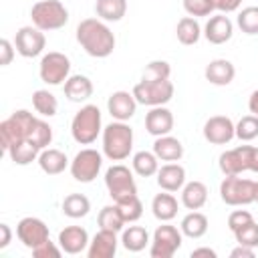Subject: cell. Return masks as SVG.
I'll return each instance as SVG.
<instances>
[{"label": "cell", "instance_id": "6da1fadb", "mask_svg": "<svg viewBox=\"0 0 258 258\" xmlns=\"http://www.w3.org/2000/svg\"><path fill=\"white\" fill-rule=\"evenodd\" d=\"M77 42L89 56L107 58L115 50V34L101 18H85L77 26Z\"/></svg>", "mask_w": 258, "mask_h": 258}, {"label": "cell", "instance_id": "7a4b0ae2", "mask_svg": "<svg viewBox=\"0 0 258 258\" xmlns=\"http://www.w3.org/2000/svg\"><path fill=\"white\" fill-rule=\"evenodd\" d=\"M133 149V129L125 121H113L103 129V155L111 161H123Z\"/></svg>", "mask_w": 258, "mask_h": 258}, {"label": "cell", "instance_id": "3957f363", "mask_svg": "<svg viewBox=\"0 0 258 258\" xmlns=\"http://www.w3.org/2000/svg\"><path fill=\"white\" fill-rule=\"evenodd\" d=\"M103 131L101 127V111L97 105H83L73 121H71V135L79 145H91L99 133Z\"/></svg>", "mask_w": 258, "mask_h": 258}, {"label": "cell", "instance_id": "277c9868", "mask_svg": "<svg viewBox=\"0 0 258 258\" xmlns=\"http://www.w3.org/2000/svg\"><path fill=\"white\" fill-rule=\"evenodd\" d=\"M30 18L42 32L58 30L69 22V10L60 0H38L30 8Z\"/></svg>", "mask_w": 258, "mask_h": 258}, {"label": "cell", "instance_id": "5b68a950", "mask_svg": "<svg viewBox=\"0 0 258 258\" xmlns=\"http://www.w3.org/2000/svg\"><path fill=\"white\" fill-rule=\"evenodd\" d=\"M34 123H36V117L30 111H26V109H18L8 119H4L0 123V143H2V149L8 151L14 143H20V141L28 139Z\"/></svg>", "mask_w": 258, "mask_h": 258}, {"label": "cell", "instance_id": "8992f818", "mask_svg": "<svg viewBox=\"0 0 258 258\" xmlns=\"http://www.w3.org/2000/svg\"><path fill=\"white\" fill-rule=\"evenodd\" d=\"M133 97L139 105L145 107H159L171 101L173 97V83L169 79L165 81H139L133 87Z\"/></svg>", "mask_w": 258, "mask_h": 258}, {"label": "cell", "instance_id": "52a82bcc", "mask_svg": "<svg viewBox=\"0 0 258 258\" xmlns=\"http://www.w3.org/2000/svg\"><path fill=\"white\" fill-rule=\"evenodd\" d=\"M105 185H107L113 202H121L131 196H137V185H135L133 173L123 163H115L105 171Z\"/></svg>", "mask_w": 258, "mask_h": 258}, {"label": "cell", "instance_id": "ba28073f", "mask_svg": "<svg viewBox=\"0 0 258 258\" xmlns=\"http://www.w3.org/2000/svg\"><path fill=\"white\" fill-rule=\"evenodd\" d=\"M256 181L240 175H226L220 183V198L228 206H248L254 202Z\"/></svg>", "mask_w": 258, "mask_h": 258}, {"label": "cell", "instance_id": "9c48e42d", "mask_svg": "<svg viewBox=\"0 0 258 258\" xmlns=\"http://www.w3.org/2000/svg\"><path fill=\"white\" fill-rule=\"evenodd\" d=\"M181 230L175 226L163 222V226H157L151 238L149 256L151 258H171L181 248Z\"/></svg>", "mask_w": 258, "mask_h": 258}, {"label": "cell", "instance_id": "30bf717a", "mask_svg": "<svg viewBox=\"0 0 258 258\" xmlns=\"http://www.w3.org/2000/svg\"><path fill=\"white\" fill-rule=\"evenodd\" d=\"M69 73H71V60L67 54L58 50H50L40 58L38 75H40V81L46 85H52V87L62 85L69 79Z\"/></svg>", "mask_w": 258, "mask_h": 258}, {"label": "cell", "instance_id": "8fae6325", "mask_svg": "<svg viewBox=\"0 0 258 258\" xmlns=\"http://www.w3.org/2000/svg\"><path fill=\"white\" fill-rule=\"evenodd\" d=\"M71 175L77 179V181H81V183H91L97 175H99V171H101V167H103V155L97 151V149H91V147H85V149H81L75 157H73V161H71Z\"/></svg>", "mask_w": 258, "mask_h": 258}, {"label": "cell", "instance_id": "7c38bea8", "mask_svg": "<svg viewBox=\"0 0 258 258\" xmlns=\"http://www.w3.org/2000/svg\"><path fill=\"white\" fill-rule=\"evenodd\" d=\"M44 46H46V38L40 28H36L34 24L18 28V32L14 36V48L20 56L34 58L44 50Z\"/></svg>", "mask_w": 258, "mask_h": 258}, {"label": "cell", "instance_id": "4fadbf2b", "mask_svg": "<svg viewBox=\"0 0 258 258\" xmlns=\"http://www.w3.org/2000/svg\"><path fill=\"white\" fill-rule=\"evenodd\" d=\"M16 236L22 242V246H26L30 250H34L42 242L50 240L48 238V226L40 218H32V216H26L16 224Z\"/></svg>", "mask_w": 258, "mask_h": 258}, {"label": "cell", "instance_id": "5bb4252c", "mask_svg": "<svg viewBox=\"0 0 258 258\" xmlns=\"http://www.w3.org/2000/svg\"><path fill=\"white\" fill-rule=\"evenodd\" d=\"M204 137L212 145H226L236 137V125L226 115H214L204 123Z\"/></svg>", "mask_w": 258, "mask_h": 258}, {"label": "cell", "instance_id": "9a60e30c", "mask_svg": "<svg viewBox=\"0 0 258 258\" xmlns=\"http://www.w3.org/2000/svg\"><path fill=\"white\" fill-rule=\"evenodd\" d=\"M137 101L129 91H115L107 99V111L115 121H129L135 115Z\"/></svg>", "mask_w": 258, "mask_h": 258}, {"label": "cell", "instance_id": "2e32d148", "mask_svg": "<svg viewBox=\"0 0 258 258\" xmlns=\"http://www.w3.org/2000/svg\"><path fill=\"white\" fill-rule=\"evenodd\" d=\"M248 151L250 145H238L234 149H228L220 155V171L224 175H240L242 171H248Z\"/></svg>", "mask_w": 258, "mask_h": 258}, {"label": "cell", "instance_id": "e0dca14e", "mask_svg": "<svg viewBox=\"0 0 258 258\" xmlns=\"http://www.w3.org/2000/svg\"><path fill=\"white\" fill-rule=\"evenodd\" d=\"M117 246H119V240H117V232H111V230H99L91 242H89V248H87V254L89 258H113L115 252H117Z\"/></svg>", "mask_w": 258, "mask_h": 258}, {"label": "cell", "instance_id": "ac0fdd59", "mask_svg": "<svg viewBox=\"0 0 258 258\" xmlns=\"http://www.w3.org/2000/svg\"><path fill=\"white\" fill-rule=\"evenodd\" d=\"M145 129L153 137L169 135L173 129V113L163 105L151 107V111L145 115Z\"/></svg>", "mask_w": 258, "mask_h": 258}, {"label": "cell", "instance_id": "d6986e66", "mask_svg": "<svg viewBox=\"0 0 258 258\" xmlns=\"http://www.w3.org/2000/svg\"><path fill=\"white\" fill-rule=\"evenodd\" d=\"M89 234L81 226H67L58 232V246L64 254H81L85 248H89Z\"/></svg>", "mask_w": 258, "mask_h": 258}, {"label": "cell", "instance_id": "ffe728a7", "mask_svg": "<svg viewBox=\"0 0 258 258\" xmlns=\"http://www.w3.org/2000/svg\"><path fill=\"white\" fill-rule=\"evenodd\" d=\"M232 34H234V24L224 14L210 16V20L204 26V36L212 44H224V42H228L232 38Z\"/></svg>", "mask_w": 258, "mask_h": 258}, {"label": "cell", "instance_id": "44dd1931", "mask_svg": "<svg viewBox=\"0 0 258 258\" xmlns=\"http://www.w3.org/2000/svg\"><path fill=\"white\" fill-rule=\"evenodd\" d=\"M157 185L163 191H179L185 185V169L175 161H167L157 169Z\"/></svg>", "mask_w": 258, "mask_h": 258}, {"label": "cell", "instance_id": "7402d4cb", "mask_svg": "<svg viewBox=\"0 0 258 258\" xmlns=\"http://www.w3.org/2000/svg\"><path fill=\"white\" fill-rule=\"evenodd\" d=\"M204 75H206V81H210L212 85H216V87H226V85H230V83L234 81V77H236V67H234L228 58H214V60L208 62Z\"/></svg>", "mask_w": 258, "mask_h": 258}, {"label": "cell", "instance_id": "603a6c76", "mask_svg": "<svg viewBox=\"0 0 258 258\" xmlns=\"http://www.w3.org/2000/svg\"><path fill=\"white\" fill-rule=\"evenodd\" d=\"M93 95V81L85 75H73L64 81V97L73 103H83Z\"/></svg>", "mask_w": 258, "mask_h": 258}, {"label": "cell", "instance_id": "cb8c5ba5", "mask_svg": "<svg viewBox=\"0 0 258 258\" xmlns=\"http://www.w3.org/2000/svg\"><path fill=\"white\" fill-rule=\"evenodd\" d=\"M153 153L161 161H179L183 157V145L177 137L161 135V137H155L153 141Z\"/></svg>", "mask_w": 258, "mask_h": 258}, {"label": "cell", "instance_id": "d4e9b609", "mask_svg": "<svg viewBox=\"0 0 258 258\" xmlns=\"http://www.w3.org/2000/svg\"><path fill=\"white\" fill-rule=\"evenodd\" d=\"M38 165H40V169H42L46 175H58V173H62V171L71 165V161H69V157H67L60 149L46 147V149H42L40 155H38Z\"/></svg>", "mask_w": 258, "mask_h": 258}, {"label": "cell", "instance_id": "484cf974", "mask_svg": "<svg viewBox=\"0 0 258 258\" xmlns=\"http://www.w3.org/2000/svg\"><path fill=\"white\" fill-rule=\"evenodd\" d=\"M206 202H208V187H206V183L194 179V181H187L181 187V204H183V208L200 210V208L206 206Z\"/></svg>", "mask_w": 258, "mask_h": 258}, {"label": "cell", "instance_id": "4316f807", "mask_svg": "<svg viewBox=\"0 0 258 258\" xmlns=\"http://www.w3.org/2000/svg\"><path fill=\"white\" fill-rule=\"evenodd\" d=\"M151 212L159 222H171L177 216V200L171 196V191L157 194L151 202Z\"/></svg>", "mask_w": 258, "mask_h": 258}, {"label": "cell", "instance_id": "83f0119b", "mask_svg": "<svg viewBox=\"0 0 258 258\" xmlns=\"http://www.w3.org/2000/svg\"><path fill=\"white\" fill-rule=\"evenodd\" d=\"M179 230L183 236L187 238H202L206 232H208V218L198 212V210H191L189 214H185L181 218V224H179Z\"/></svg>", "mask_w": 258, "mask_h": 258}, {"label": "cell", "instance_id": "f1b7e54d", "mask_svg": "<svg viewBox=\"0 0 258 258\" xmlns=\"http://www.w3.org/2000/svg\"><path fill=\"white\" fill-rule=\"evenodd\" d=\"M95 12L105 22H119L127 12V0H97Z\"/></svg>", "mask_w": 258, "mask_h": 258}, {"label": "cell", "instance_id": "f546056e", "mask_svg": "<svg viewBox=\"0 0 258 258\" xmlns=\"http://www.w3.org/2000/svg\"><path fill=\"white\" fill-rule=\"evenodd\" d=\"M121 244H123V248L129 250V252H141V250H145V246L149 244V232H147L143 226H129V228H123Z\"/></svg>", "mask_w": 258, "mask_h": 258}, {"label": "cell", "instance_id": "4dcf8cb0", "mask_svg": "<svg viewBox=\"0 0 258 258\" xmlns=\"http://www.w3.org/2000/svg\"><path fill=\"white\" fill-rule=\"evenodd\" d=\"M175 36H177V40H179L181 44L191 46V44H196V42L200 40V36H202V26H200V22H198L194 16H183V18L177 22V26H175Z\"/></svg>", "mask_w": 258, "mask_h": 258}, {"label": "cell", "instance_id": "1f68e13d", "mask_svg": "<svg viewBox=\"0 0 258 258\" xmlns=\"http://www.w3.org/2000/svg\"><path fill=\"white\" fill-rule=\"evenodd\" d=\"M131 165H133V171L137 175L151 177V175H157L159 159H157V155L153 151H137V153H133Z\"/></svg>", "mask_w": 258, "mask_h": 258}, {"label": "cell", "instance_id": "d6a6232c", "mask_svg": "<svg viewBox=\"0 0 258 258\" xmlns=\"http://www.w3.org/2000/svg\"><path fill=\"white\" fill-rule=\"evenodd\" d=\"M91 212V202L87 196L83 194H69L62 200V214L77 220V218H85Z\"/></svg>", "mask_w": 258, "mask_h": 258}, {"label": "cell", "instance_id": "836d02e7", "mask_svg": "<svg viewBox=\"0 0 258 258\" xmlns=\"http://www.w3.org/2000/svg\"><path fill=\"white\" fill-rule=\"evenodd\" d=\"M97 222H99V228H103V230H111V232H123V228H125V218L121 216V210H119V206L117 204H113V206H105L101 212H99V218H97Z\"/></svg>", "mask_w": 258, "mask_h": 258}, {"label": "cell", "instance_id": "e575fe53", "mask_svg": "<svg viewBox=\"0 0 258 258\" xmlns=\"http://www.w3.org/2000/svg\"><path fill=\"white\" fill-rule=\"evenodd\" d=\"M32 107L42 117H54L56 111H58V101L50 91L38 89V91L32 93Z\"/></svg>", "mask_w": 258, "mask_h": 258}, {"label": "cell", "instance_id": "d590c367", "mask_svg": "<svg viewBox=\"0 0 258 258\" xmlns=\"http://www.w3.org/2000/svg\"><path fill=\"white\" fill-rule=\"evenodd\" d=\"M8 155L10 159L16 163V165H28L32 161H38V155H40V149L34 147L28 139L20 141V143H14L10 149H8Z\"/></svg>", "mask_w": 258, "mask_h": 258}, {"label": "cell", "instance_id": "8d00e7d4", "mask_svg": "<svg viewBox=\"0 0 258 258\" xmlns=\"http://www.w3.org/2000/svg\"><path fill=\"white\" fill-rule=\"evenodd\" d=\"M28 141H30L34 147H38L40 151L46 149V147L50 145V141H52V127H50L46 121L36 119L32 131H30V135H28Z\"/></svg>", "mask_w": 258, "mask_h": 258}, {"label": "cell", "instance_id": "74e56055", "mask_svg": "<svg viewBox=\"0 0 258 258\" xmlns=\"http://www.w3.org/2000/svg\"><path fill=\"white\" fill-rule=\"evenodd\" d=\"M236 22L240 26V30L248 36L258 34V6H246L238 12Z\"/></svg>", "mask_w": 258, "mask_h": 258}, {"label": "cell", "instance_id": "f35d334b", "mask_svg": "<svg viewBox=\"0 0 258 258\" xmlns=\"http://www.w3.org/2000/svg\"><path fill=\"white\" fill-rule=\"evenodd\" d=\"M236 137L240 141H252L258 137V115H246L236 123Z\"/></svg>", "mask_w": 258, "mask_h": 258}, {"label": "cell", "instance_id": "ab89813d", "mask_svg": "<svg viewBox=\"0 0 258 258\" xmlns=\"http://www.w3.org/2000/svg\"><path fill=\"white\" fill-rule=\"evenodd\" d=\"M117 206H119V210H121V216L125 218V222H137L139 218H141V214H143V204H141V200L137 198V196H131V198H127V200H121V202H115Z\"/></svg>", "mask_w": 258, "mask_h": 258}, {"label": "cell", "instance_id": "60d3db41", "mask_svg": "<svg viewBox=\"0 0 258 258\" xmlns=\"http://www.w3.org/2000/svg\"><path fill=\"white\" fill-rule=\"evenodd\" d=\"M171 75V67L167 60H151L143 71V81H165Z\"/></svg>", "mask_w": 258, "mask_h": 258}, {"label": "cell", "instance_id": "b9f144b4", "mask_svg": "<svg viewBox=\"0 0 258 258\" xmlns=\"http://www.w3.org/2000/svg\"><path fill=\"white\" fill-rule=\"evenodd\" d=\"M234 234V238H236V242L238 244H242V246H250V248H258V224L252 220L250 224H246V226H242L240 230H236V232H232Z\"/></svg>", "mask_w": 258, "mask_h": 258}, {"label": "cell", "instance_id": "7bdbcfd3", "mask_svg": "<svg viewBox=\"0 0 258 258\" xmlns=\"http://www.w3.org/2000/svg\"><path fill=\"white\" fill-rule=\"evenodd\" d=\"M183 10L187 12V16H210L214 12V6L210 0H183Z\"/></svg>", "mask_w": 258, "mask_h": 258}, {"label": "cell", "instance_id": "ee69618b", "mask_svg": "<svg viewBox=\"0 0 258 258\" xmlns=\"http://www.w3.org/2000/svg\"><path fill=\"white\" fill-rule=\"evenodd\" d=\"M252 220H254V218H252L250 212H246V210H234V212L228 216V228H230V232H236V230H240L242 226L250 224Z\"/></svg>", "mask_w": 258, "mask_h": 258}, {"label": "cell", "instance_id": "f6af8a7d", "mask_svg": "<svg viewBox=\"0 0 258 258\" xmlns=\"http://www.w3.org/2000/svg\"><path fill=\"white\" fill-rule=\"evenodd\" d=\"M60 252H62L60 246H54V242L46 240V242H42L40 246H36V248L32 250V256H34V258H58Z\"/></svg>", "mask_w": 258, "mask_h": 258}, {"label": "cell", "instance_id": "bcb514c9", "mask_svg": "<svg viewBox=\"0 0 258 258\" xmlns=\"http://www.w3.org/2000/svg\"><path fill=\"white\" fill-rule=\"evenodd\" d=\"M14 44L8 40V38H2L0 40V64L2 67H8L10 62H12V58H14Z\"/></svg>", "mask_w": 258, "mask_h": 258}, {"label": "cell", "instance_id": "7dc6e473", "mask_svg": "<svg viewBox=\"0 0 258 258\" xmlns=\"http://www.w3.org/2000/svg\"><path fill=\"white\" fill-rule=\"evenodd\" d=\"M214 10L222 12V14H228V12H236L242 4V0H210Z\"/></svg>", "mask_w": 258, "mask_h": 258}, {"label": "cell", "instance_id": "c3c4849f", "mask_svg": "<svg viewBox=\"0 0 258 258\" xmlns=\"http://www.w3.org/2000/svg\"><path fill=\"white\" fill-rule=\"evenodd\" d=\"M230 256H232V258H252V256H254V248L238 244V246L230 252Z\"/></svg>", "mask_w": 258, "mask_h": 258}, {"label": "cell", "instance_id": "681fc988", "mask_svg": "<svg viewBox=\"0 0 258 258\" xmlns=\"http://www.w3.org/2000/svg\"><path fill=\"white\" fill-rule=\"evenodd\" d=\"M12 240V230L8 224H0V250H4Z\"/></svg>", "mask_w": 258, "mask_h": 258}, {"label": "cell", "instance_id": "f907efd6", "mask_svg": "<svg viewBox=\"0 0 258 258\" xmlns=\"http://www.w3.org/2000/svg\"><path fill=\"white\" fill-rule=\"evenodd\" d=\"M248 171L258 173V147H252V145L248 151Z\"/></svg>", "mask_w": 258, "mask_h": 258}, {"label": "cell", "instance_id": "816d5d0a", "mask_svg": "<svg viewBox=\"0 0 258 258\" xmlns=\"http://www.w3.org/2000/svg\"><path fill=\"white\" fill-rule=\"evenodd\" d=\"M191 258H200V256H208V258H216L218 254H216V250H212V248H196V250H191V254H189Z\"/></svg>", "mask_w": 258, "mask_h": 258}, {"label": "cell", "instance_id": "f5cc1de1", "mask_svg": "<svg viewBox=\"0 0 258 258\" xmlns=\"http://www.w3.org/2000/svg\"><path fill=\"white\" fill-rule=\"evenodd\" d=\"M248 109H250L252 115H258V89L250 95V99H248Z\"/></svg>", "mask_w": 258, "mask_h": 258}, {"label": "cell", "instance_id": "db71d44e", "mask_svg": "<svg viewBox=\"0 0 258 258\" xmlns=\"http://www.w3.org/2000/svg\"><path fill=\"white\" fill-rule=\"evenodd\" d=\"M254 202L258 204V181H256V185H254Z\"/></svg>", "mask_w": 258, "mask_h": 258}]
</instances>
